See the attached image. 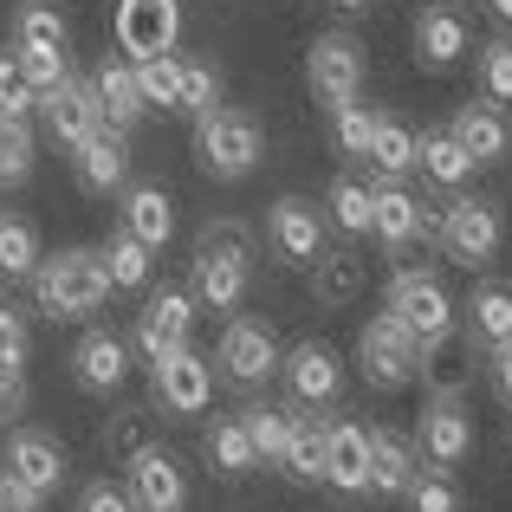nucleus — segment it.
<instances>
[{
  "label": "nucleus",
  "instance_id": "31",
  "mask_svg": "<svg viewBox=\"0 0 512 512\" xmlns=\"http://www.w3.org/2000/svg\"><path fill=\"white\" fill-rule=\"evenodd\" d=\"M13 46H20V52H59V59H65V46H72L65 13L46 7V0H20V7H13Z\"/></svg>",
  "mask_w": 512,
  "mask_h": 512
},
{
  "label": "nucleus",
  "instance_id": "41",
  "mask_svg": "<svg viewBox=\"0 0 512 512\" xmlns=\"http://www.w3.org/2000/svg\"><path fill=\"white\" fill-rule=\"evenodd\" d=\"M143 448H156V441H150V415H143V409H124V415L104 422V454H111V467H130Z\"/></svg>",
  "mask_w": 512,
  "mask_h": 512
},
{
  "label": "nucleus",
  "instance_id": "16",
  "mask_svg": "<svg viewBox=\"0 0 512 512\" xmlns=\"http://www.w3.org/2000/svg\"><path fill=\"white\" fill-rule=\"evenodd\" d=\"M454 325H461V338L474 344V350L512 344V286H500V279H480V286L467 292V305H454Z\"/></svg>",
  "mask_w": 512,
  "mask_h": 512
},
{
  "label": "nucleus",
  "instance_id": "40",
  "mask_svg": "<svg viewBox=\"0 0 512 512\" xmlns=\"http://www.w3.org/2000/svg\"><path fill=\"white\" fill-rule=\"evenodd\" d=\"M26 175H33V124L0 117V188H20Z\"/></svg>",
  "mask_w": 512,
  "mask_h": 512
},
{
  "label": "nucleus",
  "instance_id": "5",
  "mask_svg": "<svg viewBox=\"0 0 512 512\" xmlns=\"http://www.w3.org/2000/svg\"><path fill=\"white\" fill-rule=\"evenodd\" d=\"M305 85H312V98L325 111L363 98V46L350 33H318L312 52H305Z\"/></svg>",
  "mask_w": 512,
  "mask_h": 512
},
{
  "label": "nucleus",
  "instance_id": "25",
  "mask_svg": "<svg viewBox=\"0 0 512 512\" xmlns=\"http://www.w3.org/2000/svg\"><path fill=\"white\" fill-rule=\"evenodd\" d=\"M415 59H422L428 72H448V65L467 59V20H461V7H428L422 20H415Z\"/></svg>",
  "mask_w": 512,
  "mask_h": 512
},
{
  "label": "nucleus",
  "instance_id": "29",
  "mask_svg": "<svg viewBox=\"0 0 512 512\" xmlns=\"http://www.w3.org/2000/svg\"><path fill=\"white\" fill-rule=\"evenodd\" d=\"M305 273H312V299H318V305H350V299L363 292V279H370V273H363V260H357L350 247H325L312 266H305Z\"/></svg>",
  "mask_w": 512,
  "mask_h": 512
},
{
  "label": "nucleus",
  "instance_id": "2",
  "mask_svg": "<svg viewBox=\"0 0 512 512\" xmlns=\"http://www.w3.org/2000/svg\"><path fill=\"white\" fill-rule=\"evenodd\" d=\"M266 156V137L260 124H253L247 111H208L195 117V163L214 175V182H240V175H253Z\"/></svg>",
  "mask_w": 512,
  "mask_h": 512
},
{
  "label": "nucleus",
  "instance_id": "33",
  "mask_svg": "<svg viewBox=\"0 0 512 512\" xmlns=\"http://www.w3.org/2000/svg\"><path fill=\"white\" fill-rule=\"evenodd\" d=\"M415 169H422L428 182H441V188H461L467 175H474L467 150L448 137V130H422V137H415Z\"/></svg>",
  "mask_w": 512,
  "mask_h": 512
},
{
  "label": "nucleus",
  "instance_id": "7",
  "mask_svg": "<svg viewBox=\"0 0 512 512\" xmlns=\"http://www.w3.org/2000/svg\"><path fill=\"white\" fill-rule=\"evenodd\" d=\"M7 480L13 487H26L33 500H52V493L65 487V474H72V461H65V448L52 435H39V428H13L7 435Z\"/></svg>",
  "mask_w": 512,
  "mask_h": 512
},
{
  "label": "nucleus",
  "instance_id": "39",
  "mask_svg": "<svg viewBox=\"0 0 512 512\" xmlns=\"http://www.w3.org/2000/svg\"><path fill=\"white\" fill-rule=\"evenodd\" d=\"M39 266V234L33 221H20V214H0V273L7 279H33Z\"/></svg>",
  "mask_w": 512,
  "mask_h": 512
},
{
  "label": "nucleus",
  "instance_id": "28",
  "mask_svg": "<svg viewBox=\"0 0 512 512\" xmlns=\"http://www.w3.org/2000/svg\"><path fill=\"white\" fill-rule=\"evenodd\" d=\"M188 299L201 305V312H234L240 299H247V266H234V260H201L195 253V279H188Z\"/></svg>",
  "mask_w": 512,
  "mask_h": 512
},
{
  "label": "nucleus",
  "instance_id": "20",
  "mask_svg": "<svg viewBox=\"0 0 512 512\" xmlns=\"http://www.w3.org/2000/svg\"><path fill=\"white\" fill-rule=\"evenodd\" d=\"M448 137L467 150V163H506L512 156V124H506V111L500 104H461L454 111V124H448Z\"/></svg>",
  "mask_w": 512,
  "mask_h": 512
},
{
  "label": "nucleus",
  "instance_id": "19",
  "mask_svg": "<svg viewBox=\"0 0 512 512\" xmlns=\"http://www.w3.org/2000/svg\"><path fill=\"white\" fill-rule=\"evenodd\" d=\"M156 402H163L169 415H201L208 409V396H214V370H208V357H195V350H175L169 363H156Z\"/></svg>",
  "mask_w": 512,
  "mask_h": 512
},
{
  "label": "nucleus",
  "instance_id": "44",
  "mask_svg": "<svg viewBox=\"0 0 512 512\" xmlns=\"http://www.w3.org/2000/svg\"><path fill=\"white\" fill-rule=\"evenodd\" d=\"M195 253H201V260H234V266H247L253 260V234L240 221H208L195 234Z\"/></svg>",
  "mask_w": 512,
  "mask_h": 512
},
{
  "label": "nucleus",
  "instance_id": "48",
  "mask_svg": "<svg viewBox=\"0 0 512 512\" xmlns=\"http://www.w3.org/2000/svg\"><path fill=\"white\" fill-rule=\"evenodd\" d=\"M0 370H26V318L0 299Z\"/></svg>",
  "mask_w": 512,
  "mask_h": 512
},
{
  "label": "nucleus",
  "instance_id": "30",
  "mask_svg": "<svg viewBox=\"0 0 512 512\" xmlns=\"http://www.w3.org/2000/svg\"><path fill=\"white\" fill-rule=\"evenodd\" d=\"M383 182H402V175L415 169V130L402 124V117H389V111H376V124H370V156H363Z\"/></svg>",
  "mask_w": 512,
  "mask_h": 512
},
{
  "label": "nucleus",
  "instance_id": "15",
  "mask_svg": "<svg viewBox=\"0 0 512 512\" xmlns=\"http://www.w3.org/2000/svg\"><path fill=\"white\" fill-rule=\"evenodd\" d=\"M279 370H286L292 396H299L305 409H325V402L344 396V357L331 344H318V338H305L292 357H279Z\"/></svg>",
  "mask_w": 512,
  "mask_h": 512
},
{
  "label": "nucleus",
  "instance_id": "49",
  "mask_svg": "<svg viewBox=\"0 0 512 512\" xmlns=\"http://www.w3.org/2000/svg\"><path fill=\"white\" fill-rule=\"evenodd\" d=\"M13 59H20V72H26V85H33V91H52L59 78H72L59 52H20V46H13Z\"/></svg>",
  "mask_w": 512,
  "mask_h": 512
},
{
  "label": "nucleus",
  "instance_id": "45",
  "mask_svg": "<svg viewBox=\"0 0 512 512\" xmlns=\"http://www.w3.org/2000/svg\"><path fill=\"white\" fill-rule=\"evenodd\" d=\"M214 98H221V78H214V65L182 59V91H175V111L208 117V111H214Z\"/></svg>",
  "mask_w": 512,
  "mask_h": 512
},
{
  "label": "nucleus",
  "instance_id": "17",
  "mask_svg": "<svg viewBox=\"0 0 512 512\" xmlns=\"http://www.w3.org/2000/svg\"><path fill=\"white\" fill-rule=\"evenodd\" d=\"M33 111L46 117V130L65 143V150H78V143H85L91 130H104L98 98H91V85H78V78H59L52 91H39V104H33Z\"/></svg>",
  "mask_w": 512,
  "mask_h": 512
},
{
  "label": "nucleus",
  "instance_id": "10",
  "mask_svg": "<svg viewBox=\"0 0 512 512\" xmlns=\"http://www.w3.org/2000/svg\"><path fill=\"white\" fill-rule=\"evenodd\" d=\"M188 325H195V299L188 292H175V286L150 292V305L137 312V350L150 357V370L169 363L175 350H188Z\"/></svg>",
  "mask_w": 512,
  "mask_h": 512
},
{
  "label": "nucleus",
  "instance_id": "11",
  "mask_svg": "<svg viewBox=\"0 0 512 512\" xmlns=\"http://www.w3.org/2000/svg\"><path fill=\"white\" fill-rule=\"evenodd\" d=\"M266 240H273V253L286 266H312L325 253V214L305 195H279L273 214H266Z\"/></svg>",
  "mask_w": 512,
  "mask_h": 512
},
{
  "label": "nucleus",
  "instance_id": "27",
  "mask_svg": "<svg viewBox=\"0 0 512 512\" xmlns=\"http://www.w3.org/2000/svg\"><path fill=\"white\" fill-rule=\"evenodd\" d=\"M415 480V441L396 428H370V493L402 500V487Z\"/></svg>",
  "mask_w": 512,
  "mask_h": 512
},
{
  "label": "nucleus",
  "instance_id": "46",
  "mask_svg": "<svg viewBox=\"0 0 512 512\" xmlns=\"http://www.w3.org/2000/svg\"><path fill=\"white\" fill-rule=\"evenodd\" d=\"M480 91H487V104H512V39L480 46Z\"/></svg>",
  "mask_w": 512,
  "mask_h": 512
},
{
  "label": "nucleus",
  "instance_id": "36",
  "mask_svg": "<svg viewBox=\"0 0 512 512\" xmlns=\"http://www.w3.org/2000/svg\"><path fill=\"white\" fill-rule=\"evenodd\" d=\"M240 428H247L253 454H260L266 467H279L286 435H292V409H279V402H253V409H240Z\"/></svg>",
  "mask_w": 512,
  "mask_h": 512
},
{
  "label": "nucleus",
  "instance_id": "24",
  "mask_svg": "<svg viewBox=\"0 0 512 512\" xmlns=\"http://www.w3.org/2000/svg\"><path fill=\"white\" fill-rule=\"evenodd\" d=\"M117 227H124V234H137L150 253L169 247V234H175V201H169V188H156V182L124 188V214H117Z\"/></svg>",
  "mask_w": 512,
  "mask_h": 512
},
{
  "label": "nucleus",
  "instance_id": "21",
  "mask_svg": "<svg viewBox=\"0 0 512 512\" xmlns=\"http://www.w3.org/2000/svg\"><path fill=\"white\" fill-rule=\"evenodd\" d=\"M72 376L78 389H91V396H111V389H124L130 376V344L117 338V331H85L72 350Z\"/></svg>",
  "mask_w": 512,
  "mask_h": 512
},
{
  "label": "nucleus",
  "instance_id": "23",
  "mask_svg": "<svg viewBox=\"0 0 512 512\" xmlns=\"http://www.w3.org/2000/svg\"><path fill=\"white\" fill-rule=\"evenodd\" d=\"M325 480L338 493H370V428L325 422Z\"/></svg>",
  "mask_w": 512,
  "mask_h": 512
},
{
  "label": "nucleus",
  "instance_id": "43",
  "mask_svg": "<svg viewBox=\"0 0 512 512\" xmlns=\"http://www.w3.org/2000/svg\"><path fill=\"white\" fill-rule=\"evenodd\" d=\"M370 124H376V111L363 98H350V104L331 111V143H338L350 163H363V156H370Z\"/></svg>",
  "mask_w": 512,
  "mask_h": 512
},
{
  "label": "nucleus",
  "instance_id": "6",
  "mask_svg": "<svg viewBox=\"0 0 512 512\" xmlns=\"http://www.w3.org/2000/svg\"><path fill=\"white\" fill-rule=\"evenodd\" d=\"M415 344L409 331L396 325V318H370V325L357 331V370H363V383L370 389H402V383H415Z\"/></svg>",
  "mask_w": 512,
  "mask_h": 512
},
{
  "label": "nucleus",
  "instance_id": "12",
  "mask_svg": "<svg viewBox=\"0 0 512 512\" xmlns=\"http://www.w3.org/2000/svg\"><path fill=\"white\" fill-rule=\"evenodd\" d=\"M124 474H130L124 493H130V506H137V512H188V480H182V467H175V454L143 448Z\"/></svg>",
  "mask_w": 512,
  "mask_h": 512
},
{
  "label": "nucleus",
  "instance_id": "35",
  "mask_svg": "<svg viewBox=\"0 0 512 512\" xmlns=\"http://www.w3.org/2000/svg\"><path fill=\"white\" fill-rule=\"evenodd\" d=\"M279 467H286L292 480H325V422H312V415H292V435H286V454H279Z\"/></svg>",
  "mask_w": 512,
  "mask_h": 512
},
{
  "label": "nucleus",
  "instance_id": "26",
  "mask_svg": "<svg viewBox=\"0 0 512 512\" xmlns=\"http://www.w3.org/2000/svg\"><path fill=\"white\" fill-rule=\"evenodd\" d=\"M91 98H98V117L111 130H130L150 104H143V91H137V72H130V59H104L98 65V78H91Z\"/></svg>",
  "mask_w": 512,
  "mask_h": 512
},
{
  "label": "nucleus",
  "instance_id": "51",
  "mask_svg": "<svg viewBox=\"0 0 512 512\" xmlns=\"http://www.w3.org/2000/svg\"><path fill=\"white\" fill-rule=\"evenodd\" d=\"M26 415V376L20 370H0V428H13Z\"/></svg>",
  "mask_w": 512,
  "mask_h": 512
},
{
  "label": "nucleus",
  "instance_id": "42",
  "mask_svg": "<svg viewBox=\"0 0 512 512\" xmlns=\"http://www.w3.org/2000/svg\"><path fill=\"white\" fill-rule=\"evenodd\" d=\"M402 500H409V512H461V487H454V474H441V467H415Z\"/></svg>",
  "mask_w": 512,
  "mask_h": 512
},
{
  "label": "nucleus",
  "instance_id": "8",
  "mask_svg": "<svg viewBox=\"0 0 512 512\" xmlns=\"http://www.w3.org/2000/svg\"><path fill=\"white\" fill-rule=\"evenodd\" d=\"M441 214H428V201H415L402 182H370V234L383 240V253H409L422 234H435Z\"/></svg>",
  "mask_w": 512,
  "mask_h": 512
},
{
  "label": "nucleus",
  "instance_id": "53",
  "mask_svg": "<svg viewBox=\"0 0 512 512\" xmlns=\"http://www.w3.org/2000/svg\"><path fill=\"white\" fill-rule=\"evenodd\" d=\"M0 512H46V500H33L26 487H13V480L0 474Z\"/></svg>",
  "mask_w": 512,
  "mask_h": 512
},
{
  "label": "nucleus",
  "instance_id": "18",
  "mask_svg": "<svg viewBox=\"0 0 512 512\" xmlns=\"http://www.w3.org/2000/svg\"><path fill=\"white\" fill-rule=\"evenodd\" d=\"M72 175H78V188L85 195H111V188H124L130 182V150H124V130H91L85 143L72 150Z\"/></svg>",
  "mask_w": 512,
  "mask_h": 512
},
{
  "label": "nucleus",
  "instance_id": "13",
  "mask_svg": "<svg viewBox=\"0 0 512 512\" xmlns=\"http://www.w3.org/2000/svg\"><path fill=\"white\" fill-rule=\"evenodd\" d=\"M175 33H182V7H175V0H117V46H124L130 59L169 52Z\"/></svg>",
  "mask_w": 512,
  "mask_h": 512
},
{
  "label": "nucleus",
  "instance_id": "32",
  "mask_svg": "<svg viewBox=\"0 0 512 512\" xmlns=\"http://www.w3.org/2000/svg\"><path fill=\"white\" fill-rule=\"evenodd\" d=\"M98 266H104V279H111V292L150 286V247H143L137 234H124V227H111V240L98 247Z\"/></svg>",
  "mask_w": 512,
  "mask_h": 512
},
{
  "label": "nucleus",
  "instance_id": "37",
  "mask_svg": "<svg viewBox=\"0 0 512 512\" xmlns=\"http://www.w3.org/2000/svg\"><path fill=\"white\" fill-rule=\"evenodd\" d=\"M325 221L338 227V234H370V182L338 175V182L325 188Z\"/></svg>",
  "mask_w": 512,
  "mask_h": 512
},
{
  "label": "nucleus",
  "instance_id": "14",
  "mask_svg": "<svg viewBox=\"0 0 512 512\" xmlns=\"http://www.w3.org/2000/svg\"><path fill=\"white\" fill-rule=\"evenodd\" d=\"M415 376H422L428 396L461 402L467 389H474V344H467L461 331H441V338H428L422 350H415Z\"/></svg>",
  "mask_w": 512,
  "mask_h": 512
},
{
  "label": "nucleus",
  "instance_id": "1",
  "mask_svg": "<svg viewBox=\"0 0 512 512\" xmlns=\"http://www.w3.org/2000/svg\"><path fill=\"white\" fill-rule=\"evenodd\" d=\"M33 299H39L46 318H91L111 299V279H104L98 253L65 247V253H52V260L33 266Z\"/></svg>",
  "mask_w": 512,
  "mask_h": 512
},
{
  "label": "nucleus",
  "instance_id": "4",
  "mask_svg": "<svg viewBox=\"0 0 512 512\" xmlns=\"http://www.w3.org/2000/svg\"><path fill=\"white\" fill-rule=\"evenodd\" d=\"M435 240L448 247V260H461L467 273H480V266L500 253V208H493V201H474V195L448 201L441 221H435Z\"/></svg>",
  "mask_w": 512,
  "mask_h": 512
},
{
  "label": "nucleus",
  "instance_id": "55",
  "mask_svg": "<svg viewBox=\"0 0 512 512\" xmlns=\"http://www.w3.org/2000/svg\"><path fill=\"white\" fill-rule=\"evenodd\" d=\"M338 7H370V0H338Z\"/></svg>",
  "mask_w": 512,
  "mask_h": 512
},
{
  "label": "nucleus",
  "instance_id": "22",
  "mask_svg": "<svg viewBox=\"0 0 512 512\" xmlns=\"http://www.w3.org/2000/svg\"><path fill=\"white\" fill-rule=\"evenodd\" d=\"M221 370L234 376V383H266V376L279 370V344L266 325H253V318H234V325L221 331Z\"/></svg>",
  "mask_w": 512,
  "mask_h": 512
},
{
  "label": "nucleus",
  "instance_id": "50",
  "mask_svg": "<svg viewBox=\"0 0 512 512\" xmlns=\"http://www.w3.org/2000/svg\"><path fill=\"white\" fill-rule=\"evenodd\" d=\"M78 512H137V506H130L124 487H111V480H91V487L78 493Z\"/></svg>",
  "mask_w": 512,
  "mask_h": 512
},
{
  "label": "nucleus",
  "instance_id": "52",
  "mask_svg": "<svg viewBox=\"0 0 512 512\" xmlns=\"http://www.w3.org/2000/svg\"><path fill=\"white\" fill-rule=\"evenodd\" d=\"M487 376H493V389H500V402H506V409H512V344H500V350H493Z\"/></svg>",
  "mask_w": 512,
  "mask_h": 512
},
{
  "label": "nucleus",
  "instance_id": "34",
  "mask_svg": "<svg viewBox=\"0 0 512 512\" xmlns=\"http://www.w3.org/2000/svg\"><path fill=\"white\" fill-rule=\"evenodd\" d=\"M201 454H208V467H214L221 480H240V474H253V467H260V454H253L240 415H234V422H214L208 441H201Z\"/></svg>",
  "mask_w": 512,
  "mask_h": 512
},
{
  "label": "nucleus",
  "instance_id": "47",
  "mask_svg": "<svg viewBox=\"0 0 512 512\" xmlns=\"http://www.w3.org/2000/svg\"><path fill=\"white\" fill-rule=\"evenodd\" d=\"M33 104H39V91L26 85L20 59H13V52H0V117H33Z\"/></svg>",
  "mask_w": 512,
  "mask_h": 512
},
{
  "label": "nucleus",
  "instance_id": "38",
  "mask_svg": "<svg viewBox=\"0 0 512 512\" xmlns=\"http://www.w3.org/2000/svg\"><path fill=\"white\" fill-rule=\"evenodd\" d=\"M130 72H137L143 104H163V111H175V91H182V59H175V52H150V59H130Z\"/></svg>",
  "mask_w": 512,
  "mask_h": 512
},
{
  "label": "nucleus",
  "instance_id": "9",
  "mask_svg": "<svg viewBox=\"0 0 512 512\" xmlns=\"http://www.w3.org/2000/svg\"><path fill=\"white\" fill-rule=\"evenodd\" d=\"M467 454H474V415H467L461 402L435 396V402L422 409V428H415V461H428V467H441V474H454Z\"/></svg>",
  "mask_w": 512,
  "mask_h": 512
},
{
  "label": "nucleus",
  "instance_id": "3",
  "mask_svg": "<svg viewBox=\"0 0 512 512\" xmlns=\"http://www.w3.org/2000/svg\"><path fill=\"white\" fill-rule=\"evenodd\" d=\"M389 318H396L415 344H428V338H441V331H454V299L435 273L402 266V273L389 279Z\"/></svg>",
  "mask_w": 512,
  "mask_h": 512
},
{
  "label": "nucleus",
  "instance_id": "54",
  "mask_svg": "<svg viewBox=\"0 0 512 512\" xmlns=\"http://www.w3.org/2000/svg\"><path fill=\"white\" fill-rule=\"evenodd\" d=\"M487 7H493V13H500V20H512V0H487Z\"/></svg>",
  "mask_w": 512,
  "mask_h": 512
}]
</instances>
